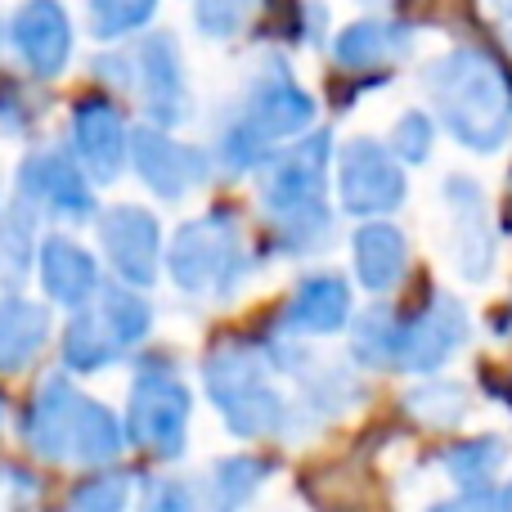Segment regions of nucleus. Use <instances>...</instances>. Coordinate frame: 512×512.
<instances>
[{
  "label": "nucleus",
  "mask_w": 512,
  "mask_h": 512,
  "mask_svg": "<svg viewBox=\"0 0 512 512\" xmlns=\"http://www.w3.org/2000/svg\"><path fill=\"white\" fill-rule=\"evenodd\" d=\"M328 162H333V135L306 131L256 167V203L274 243L288 256H310L333 239Z\"/></svg>",
  "instance_id": "1"
},
{
  "label": "nucleus",
  "mask_w": 512,
  "mask_h": 512,
  "mask_svg": "<svg viewBox=\"0 0 512 512\" xmlns=\"http://www.w3.org/2000/svg\"><path fill=\"white\" fill-rule=\"evenodd\" d=\"M441 126L472 153H499L512 140V77L477 45H454L423 72Z\"/></svg>",
  "instance_id": "2"
},
{
  "label": "nucleus",
  "mask_w": 512,
  "mask_h": 512,
  "mask_svg": "<svg viewBox=\"0 0 512 512\" xmlns=\"http://www.w3.org/2000/svg\"><path fill=\"white\" fill-rule=\"evenodd\" d=\"M310 126H315V99L297 86L279 54H265V63L252 72L243 99L216 135V162L243 176L270 162L279 149H288L292 140H301Z\"/></svg>",
  "instance_id": "3"
},
{
  "label": "nucleus",
  "mask_w": 512,
  "mask_h": 512,
  "mask_svg": "<svg viewBox=\"0 0 512 512\" xmlns=\"http://www.w3.org/2000/svg\"><path fill=\"white\" fill-rule=\"evenodd\" d=\"M23 445L45 463H77V468H108L126 450V423L86 396L68 373H45L23 414Z\"/></svg>",
  "instance_id": "4"
},
{
  "label": "nucleus",
  "mask_w": 512,
  "mask_h": 512,
  "mask_svg": "<svg viewBox=\"0 0 512 512\" xmlns=\"http://www.w3.org/2000/svg\"><path fill=\"white\" fill-rule=\"evenodd\" d=\"M203 391L243 441H283L297 432L301 409L270 382V364L252 342H216L203 360Z\"/></svg>",
  "instance_id": "5"
},
{
  "label": "nucleus",
  "mask_w": 512,
  "mask_h": 512,
  "mask_svg": "<svg viewBox=\"0 0 512 512\" xmlns=\"http://www.w3.org/2000/svg\"><path fill=\"white\" fill-rule=\"evenodd\" d=\"M162 265H167L171 283L185 297L230 301L252 274V252H248V239H243L239 216L216 207V212L185 221L171 234Z\"/></svg>",
  "instance_id": "6"
},
{
  "label": "nucleus",
  "mask_w": 512,
  "mask_h": 512,
  "mask_svg": "<svg viewBox=\"0 0 512 512\" xmlns=\"http://www.w3.org/2000/svg\"><path fill=\"white\" fill-rule=\"evenodd\" d=\"M153 333V306L144 292L126 288V283H104L95 301L72 310L68 328H63V369L68 373H104L126 351Z\"/></svg>",
  "instance_id": "7"
},
{
  "label": "nucleus",
  "mask_w": 512,
  "mask_h": 512,
  "mask_svg": "<svg viewBox=\"0 0 512 512\" xmlns=\"http://www.w3.org/2000/svg\"><path fill=\"white\" fill-rule=\"evenodd\" d=\"M189 418H194V391L185 387L171 364H140L126 396V441L149 459H180L189 445Z\"/></svg>",
  "instance_id": "8"
},
{
  "label": "nucleus",
  "mask_w": 512,
  "mask_h": 512,
  "mask_svg": "<svg viewBox=\"0 0 512 512\" xmlns=\"http://www.w3.org/2000/svg\"><path fill=\"white\" fill-rule=\"evenodd\" d=\"M409 198L405 162L373 135H355L337 149V203L355 221H382L387 212H400Z\"/></svg>",
  "instance_id": "9"
},
{
  "label": "nucleus",
  "mask_w": 512,
  "mask_h": 512,
  "mask_svg": "<svg viewBox=\"0 0 512 512\" xmlns=\"http://www.w3.org/2000/svg\"><path fill=\"white\" fill-rule=\"evenodd\" d=\"M14 198L27 203L36 216H50V221H95L99 203H95V185L90 176L77 167V158L63 149H32L18 162L14 176Z\"/></svg>",
  "instance_id": "10"
},
{
  "label": "nucleus",
  "mask_w": 512,
  "mask_h": 512,
  "mask_svg": "<svg viewBox=\"0 0 512 512\" xmlns=\"http://www.w3.org/2000/svg\"><path fill=\"white\" fill-rule=\"evenodd\" d=\"M131 95L140 99L144 122L149 126H180L194 113V95H189L185 77V54L171 32H144V41L131 50Z\"/></svg>",
  "instance_id": "11"
},
{
  "label": "nucleus",
  "mask_w": 512,
  "mask_h": 512,
  "mask_svg": "<svg viewBox=\"0 0 512 512\" xmlns=\"http://www.w3.org/2000/svg\"><path fill=\"white\" fill-rule=\"evenodd\" d=\"M99 248H104V261L113 265V274L126 283V288L144 292L158 283L162 274V256H167V243H162V225L149 207L135 203H117L99 212Z\"/></svg>",
  "instance_id": "12"
},
{
  "label": "nucleus",
  "mask_w": 512,
  "mask_h": 512,
  "mask_svg": "<svg viewBox=\"0 0 512 512\" xmlns=\"http://www.w3.org/2000/svg\"><path fill=\"white\" fill-rule=\"evenodd\" d=\"M131 167L149 194H158L162 203H180L212 180V153L198 144L171 140L162 126L144 122L131 126Z\"/></svg>",
  "instance_id": "13"
},
{
  "label": "nucleus",
  "mask_w": 512,
  "mask_h": 512,
  "mask_svg": "<svg viewBox=\"0 0 512 512\" xmlns=\"http://www.w3.org/2000/svg\"><path fill=\"white\" fill-rule=\"evenodd\" d=\"M5 36H9V50L23 63L27 77L54 81L68 72L77 32H72V14L63 9V0H23V5L9 14Z\"/></svg>",
  "instance_id": "14"
},
{
  "label": "nucleus",
  "mask_w": 512,
  "mask_h": 512,
  "mask_svg": "<svg viewBox=\"0 0 512 512\" xmlns=\"http://www.w3.org/2000/svg\"><path fill=\"white\" fill-rule=\"evenodd\" d=\"M472 324L468 310L459 297L436 292L418 315L400 319V342H396V369L400 373H418V378H436V369L459 355V346L468 342Z\"/></svg>",
  "instance_id": "15"
},
{
  "label": "nucleus",
  "mask_w": 512,
  "mask_h": 512,
  "mask_svg": "<svg viewBox=\"0 0 512 512\" xmlns=\"http://www.w3.org/2000/svg\"><path fill=\"white\" fill-rule=\"evenodd\" d=\"M68 140L72 158L95 189L122 180L126 162H131V126L113 99H77L68 117Z\"/></svg>",
  "instance_id": "16"
},
{
  "label": "nucleus",
  "mask_w": 512,
  "mask_h": 512,
  "mask_svg": "<svg viewBox=\"0 0 512 512\" xmlns=\"http://www.w3.org/2000/svg\"><path fill=\"white\" fill-rule=\"evenodd\" d=\"M441 203L450 212V252L468 283L490 279L495 270V225H490L486 189L472 176H445Z\"/></svg>",
  "instance_id": "17"
},
{
  "label": "nucleus",
  "mask_w": 512,
  "mask_h": 512,
  "mask_svg": "<svg viewBox=\"0 0 512 512\" xmlns=\"http://www.w3.org/2000/svg\"><path fill=\"white\" fill-rule=\"evenodd\" d=\"M36 279H41L45 301L63 310H81L104 288L95 252L81 248L68 234H41V243H36Z\"/></svg>",
  "instance_id": "18"
},
{
  "label": "nucleus",
  "mask_w": 512,
  "mask_h": 512,
  "mask_svg": "<svg viewBox=\"0 0 512 512\" xmlns=\"http://www.w3.org/2000/svg\"><path fill=\"white\" fill-rule=\"evenodd\" d=\"M283 333L292 337H333L351 324V283L342 274H306L292 288L279 315Z\"/></svg>",
  "instance_id": "19"
},
{
  "label": "nucleus",
  "mask_w": 512,
  "mask_h": 512,
  "mask_svg": "<svg viewBox=\"0 0 512 512\" xmlns=\"http://www.w3.org/2000/svg\"><path fill=\"white\" fill-rule=\"evenodd\" d=\"M418 32L396 18H360L333 36V63L346 72H382L414 54Z\"/></svg>",
  "instance_id": "20"
},
{
  "label": "nucleus",
  "mask_w": 512,
  "mask_h": 512,
  "mask_svg": "<svg viewBox=\"0 0 512 512\" xmlns=\"http://www.w3.org/2000/svg\"><path fill=\"white\" fill-rule=\"evenodd\" d=\"M351 265L364 292H391L400 288L409 270V239L391 221H360L351 234Z\"/></svg>",
  "instance_id": "21"
},
{
  "label": "nucleus",
  "mask_w": 512,
  "mask_h": 512,
  "mask_svg": "<svg viewBox=\"0 0 512 512\" xmlns=\"http://www.w3.org/2000/svg\"><path fill=\"white\" fill-rule=\"evenodd\" d=\"M54 315L45 301L32 297H0V373H23L41 360V351L50 346Z\"/></svg>",
  "instance_id": "22"
},
{
  "label": "nucleus",
  "mask_w": 512,
  "mask_h": 512,
  "mask_svg": "<svg viewBox=\"0 0 512 512\" xmlns=\"http://www.w3.org/2000/svg\"><path fill=\"white\" fill-rule=\"evenodd\" d=\"M270 477V463L256 459V454H225L212 463L207 472V495L203 508L207 512H243L256 499V490Z\"/></svg>",
  "instance_id": "23"
},
{
  "label": "nucleus",
  "mask_w": 512,
  "mask_h": 512,
  "mask_svg": "<svg viewBox=\"0 0 512 512\" xmlns=\"http://www.w3.org/2000/svg\"><path fill=\"white\" fill-rule=\"evenodd\" d=\"M468 409H472L468 387L454 378H423L418 387L405 391V414L418 418L423 427H432V432L459 427L463 418H468Z\"/></svg>",
  "instance_id": "24"
},
{
  "label": "nucleus",
  "mask_w": 512,
  "mask_h": 512,
  "mask_svg": "<svg viewBox=\"0 0 512 512\" xmlns=\"http://www.w3.org/2000/svg\"><path fill=\"white\" fill-rule=\"evenodd\" d=\"M351 360L360 369H396V342H400V315L391 306H369L364 315H351Z\"/></svg>",
  "instance_id": "25"
},
{
  "label": "nucleus",
  "mask_w": 512,
  "mask_h": 512,
  "mask_svg": "<svg viewBox=\"0 0 512 512\" xmlns=\"http://www.w3.org/2000/svg\"><path fill=\"white\" fill-rule=\"evenodd\" d=\"M504 459H508L504 436H472V441H459L441 454V468L459 490H490Z\"/></svg>",
  "instance_id": "26"
},
{
  "label": "nucleus",
  "mask_w": 512,
  "mask_h": 512,
  "mask_svg": "<svg viewBox=\"0 0 512 512\" xmlns=\"http://www.w3.org/2000/svg\"><path fill=\"white\" fill-rule=\"evenodd\" d=\"M36 221H41V216L27 203H18V198L9 203L5 221H0V279L18 283L27 265H36V243H41Z\"/></svg>",
  "instance_id": "27"
},
{
  "label": "nucleus",
  "mask_w": 512,
  "mask_h": 512,
  "mask_svg": "<svg viewBox=\"0 0 512 512\" xmlns=\"http://www.w3.org/2000/svg\"><path fill=\"white\" fill-rule=\"evenodd\" d=\"M158 14V0H90V36L122 41L131 32H144Z\"/></svg>",
  "instance_id": "28"
},
{
  "label": "nucleus",
  "mask_w": 512,
  "mask_h": 512,
  "mask_svg": "<svg viewBox=\"0 0 512 512\" xmlns=\"http://www.w3.org/2000/svg\"><path fill=\"white\" fill-rule=\"evenodd\" d=\"M135 495V477L131 472H99V477L81 481L68 495L63 512H126Z\"/></svg>",
  "instance_id": "29"
},
{
  "label": "nucleus",
  "mask_w": 512,
  "mask_h": 512,
  "mask_svg": "<svg viewBox=\"0 0 512 512\" xmlns=\"http://www.w3.org/2000/svg\"><path fill=\"white\" fill-rule=\"evenodd\" d=\"M261 0H194V27L207 41H234Z\"/></svg>",
  "instance_id": "30"
},
{
  "label": "nucleus",
  "mask_w": 512,
  "mask_h": 512,
  "mask_svg": "<svg viewBox=\"0 0 512 512\" xmlns=\"http://www.w3.org/2000/svg\"><path fill=\"white\" fill-rule=\"evenodd\" d=\"M432 144H436V126H432V117H427L423 108H409V113H400L396 122H391V144L387 149L396 153L400 162H409V167H418V162L432 158Z\"/></svg>",
  "instance_id": "31"
},
{
  "label": "nucleus",
  "mask_w": 512,
  "mask_h": 512,
  "mask_svg": "<svg viewBox=\"0 0 512 512\" xmlns=\"http://www.w3.org/2000/svg\"><path fill=\"white\" fill-rule=\"evenodd\" d=\"M140 512H203V499H198V490L185 486L180 477H158L144 486Z\"/></svg>",
  "instance_id": "32"
},
{
  "label": "nucleus",
  "mask_w": 512,
  "mask_h": 512,
  "mask_svg": "<svg viewBox=\"0 0 512 512\" xmlns=\"http://www.w3.org/2000/svg\"><path fill=\"white\" fill-rule=\"evenodd\" d=\"M32 495H36V481L23 468H14V463H0V512L23 508Z\"/></svg>",
  "instance_id": "33"
},
{
  "label": "nucleus",
  "mask_w": 512,
  "mask_h": 512,
  "mask_svg": "<svg viewBox=\"0 0 512 512\" xmlns=\"http://www.w3.org/2000/svg\"><path fill=\"white\" fill-rule=\"evenodd\" d=\"M427 512H495V495H490V490H463V495L445 499V504H432Z\"/></svg>",
  "instance_id": "34"
},
{
  "label": "nucleus",
  "mask_w": 512,
  "mask_h": 512,
  "mask_svg": "<svg viewBox=\"0 0 512 512\" xmlns=\"http://www.w3.org/2000/svg\"><path fill=\"white\" fill-rule=\"evenodd\" d=\"M486 9L495 18H504V23H512V0H486Z\"/></svg>",
  "instance_id": "35"
},
{
  "label": "nucleus",
  "mask_w": 512,
  "mask_h": 512,
  "mask_svg": "<svg viewBox=\"0 0 512 512\" xmlns=\"http://www.w3.org/2000/svg\"><path fill=\"white\" fill-rule=\"evenodd\" d=\"M495 512H512V481L495 495Z\"/></svg>",
  "instance_id": "36"
},
{
  "label": "nucleus",
  "mask_w": 512,
  "mask_h": 512,
  "mask_svg": "<svg viewBox=\"0 0 512 512\" xmlns=\"http://www.w3.org/2000/svg\"><path fill=\"white\" fill-rule=\"evenodd\" d=\"M0 423H5V396H0Z\"/></svg>",
  "instance_id": "37"
},
{
  "label": "nucleus",
  "mask_w": 512,
  "mask_h": 512,
  "mask_svg": "<svg viewBox=\"0 0 512 512\" xmlns=\"http://www.w3.org/2000/svg\"><path fill=\"white\" fill-rule=\"evenodd\" d=\"M364 5H387V0H364Z\"/></svg>",
  "instance_id": "38"
}]
</instances>
